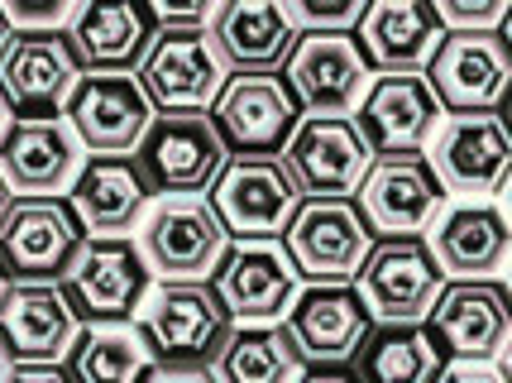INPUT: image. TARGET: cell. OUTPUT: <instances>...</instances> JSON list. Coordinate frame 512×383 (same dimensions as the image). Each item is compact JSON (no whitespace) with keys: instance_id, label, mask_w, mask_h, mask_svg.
<instances>
[{"instance_id":"obj_1","label":"cell","mask_w":512,"mask_h":383,"mask_svg":"<svg viewBox=\"0 0 512 383\" xmlns=\"http://www.w3.org/2000/svg\"><path fill=\"white\" fill-rule=\"evenodd\" d=\"M158 369H211L235 331L211 283H154L134 316Z\"/></svg>"},{"instance_id":"obj_2","label":"cell","mask_w":512,"mask_h":383,"mask_svg":"<svg viewBox=\"0 0 512 383\" xmlns=\"http://www.w3.org/2000/svg\"><path fill=\"white\" fill-rule=\"evenodd\" d=\"M302 202L283 154H230L206 192L230 245H278Z\"/></svg>"},{"instance_id":"obj_3","label":"cell","mask_w":512,"mask_h":383,"mask_svg":"<svg viewBox=\"0 0 512 383\" xmlns=\"http://www.w3.org/2000/svg\"><path fill=\"white\" fill-rule=\"evenodd\" d=\"M134 82L144 87L158 115H206L230 82V72H225L206 24H158Z\"/></svg>"},{"instance_id":"obj_4","label":"cell","mask_w":512,"mask_h":383,"mask_svg":"<svg viewBox=\"0 0 512 383\" xmlns=\"http://www.w3.org/2000/svg\"><path fill=\"white\" fill-rule=\"evenodd\" d=\"M87 245L67 197H10L0 211V273L5 283H63Z\"/></svg>"},{"instance_id":"obj_5","label":"cell","mask_w":512,"mask_h":383,"mask_svg":"<svg viewBox=\"0 0 512 383\" xmlns=\"http://www.w3.org/2000/svg\"><path fill=\"white\" fill-rule=\"evenodd\" d=\"M58 288L72 302L82 326H130L149 288H154V273H149L130 235H115V240H91L87 235L77 264L67 269Z\"/></svg>"},{"instance_id":"obj_6","label":"cell","mask_w":512,"mask_h":383,"mask_svg":"<svg viewBox=\"0 0 512 383\" xmlns=\"http://www.w3.org/2000/svg\"><path fill=\"white\" fill-rule=\"evenodd\" d=\"M134 245L149 273H158V283H211L230 249V235L201 197H163L144 216Z\"/></svg>"},{"instance_id":"obj_7","label":"cell","mask_w":512,"mask_h":383,"mask_svg":"<svg viewBox=\"0 0 512 383\" xmlns=\"http://www.w3.org/2000/svg\"><path fill=\"white\" fill-rule=\"evenodd\" d=\"M374 326H422L446 293V273L422 240H379L355 278Z\"/></svg>"},{"instance_id":"obj_8","label":"cell","mask_w":512,"mask_h":383,"mask_svg":"<svg viewBox=\"0 0 512 383\" xmlns=\"http://www.w3.org/2000/svg\"><path fill=\"white\" fill-rule=\"evenodd\" d=\"M441 206L446 187L422 154L374 158L355 192V211L374 240H422V230L441 221Z\"/></svg>"},{"instance_id":"obj_9","label":"cell","mask_w":512,"mask_h":383,"mask_svg":"<svg viewBox=\"0 0 512 383\" xmlns=\"http://www.w3.org/2000/svg\"><path fill=\"white\" fill-rule=\"evenodd\" d=\"M283 163L307 202H350L374 154L359 135L355 115H302L283 149Z\"/></svg>"},{"instance_id":"obj_10","label":"cell","mask_w":512,"mask_h":383,"mask_svg":"<svg viewBox=\"0 0 512 383\" xmlns=\"http://www.w3.org/2000/svg\"><path fill=\"white\" fill-rule=\"evenodd\" d=\"M283 249H288L292 269H297L302 283L345 288L364 269V259L374 249V235L359 221L355 202H302L288 235H283Z\"/></svg>"},{"instance_id":"obj_11","label":"cell","mask_w":512,"mask_h":383,"mask_svg":"<svg viewBox=\"0 0 512 383\" xmlns=\"http://www.w3.org/2000/svg\"><path fill=\"white\" fill-rule=\"evenodd\" d=\"M422 77H426V87L436 91L441 111H450V115L498 111V101L512 87V48L503 39V29L446 34L436 44Z\"/></svg>"},{"instance_id":"obj_12","label":"cell","mask_w":512,"mask_h":383,"mask_svg":"<svg viewBox=\"0 0 512 383\" xmlns=\"http://www.w3.org/2000/svg\"><path fill=\"white\" fill-rule=\"evenodd\" d=\"M225 144L211 115H154L149 135L139 139L134 163L154 197H197L211 192L216 173L225 168Z\"/></svg>"},{"instance_id":"obj_13","label":"cell","mask_w":512,"mask_h":383,"mask_svg":"<svg viewBox=\"0 0 512 383\" xmlns=\"http://www.w3.org/2000/svg\"><path fill=\"white\" fill-rule=\"evenodd\" d=\"M82 336L58 283H5L0 288V360L10 369H58Z\"/></svg>"},{"instance_id":"obj_14","label":"cell","mask_w":512,"mask_h":383,"mask_svg":"<svg viewBox=\"0 0 512 383\" xmlns=\"http://www.w3.org/2000/svg\"><path fill=\"white\" fill-rule=\"evenodd\" d=\"M206 115L221 135L225 154H283L292 130L302 125V111L278 72L230 77Z\"/></svg>"},{"instance_id":"obj_15","label":"cell","mask_w":512,"mask_h":383,"mask_svg":"<svg viewBox=\"0 0 512 383\" xmlns=\"http://www.w3.org/2000/svg\"><path fill=\"white\" fill-rule=\"evenodd\" d=\"M154 34V5L139 0H87L67 20V44L82 77H134Z\"/></svg>"},{"instance_id":"obj_16","label":"cell","mask_w":512,"mask_h":383,"mask_svg":"<svg viewBox=\"0 0 512 383\" xmlns=\"http://www.w3.org/2000/svg\"><path fill=\"white\" fill-rule=\"evenodd\" d=\"M154 106L134 77H82L63 106L67 130L91 158H130L154 125Z\"/></svg>"},{"instance_id":"obj_17","label":"cell","mask_w":512,"mask_h":383,"mask_svg":"<svg viewBox=\"0 0 512 383\" xmlns=\"http://www.w3.org/2000/svg\"><path fill=\"white\" fill-rule=\"evenodd\" d=\"M211 293L235 326H278L302 293V278L283 245H230L211 273Z\"/></svg>"},{"instance_id":"obj_18","label":"cell","mask_w":512,"mask_h":383,"mask_svg":"<svg viewBox=\"0 0 512 383\" xmlns=\"http://www.w3.org/2000/svg\"><path fill=\"white\" fill-rule=\"evenodd\" d=\"M355 125L369 154H422L426 139H436L441 101L426 87L422 72H379L355 106Z\"/></svg>"},{"instance_id":"obj_19","label":"cell","mask_w":512,"mask_h":383,"mask_svg":"<svg viewBox=\"0 0 512 383\" xmlns=\"http://www.w3.org/2000/svg\"><path fill=\"white\" fill-rule=\"evenodd\" d=\"M431 173L455 197H493L512 178V139L493 111L450 115L431 139Z\"/></svg>"},{"instance_id":"obj_20","label":"cell","mask_w":512,"mask_h":383,"mask_svg":"<svg viewBox=\"0 0 512 383\" xmlns=\"http://www.w3.org/2000/svg\"><path fill=\"white\" fill-rule=\"evenodd\" d=\"M82 168V144L63 115H15L0 130V182L10 197H58Z\"/></svg>"},{"instance_id":"obj_21","label":"cell","mask_w":512,"mask_h":383,"mask_svg":"<svg viewBox=\"0 0 512 383\" xmlns=\"http://www.w3.org/2000/svg\"><path fill=\"white\" fill-rule=\"evenodd\" d=\"M82 68L72 58L67 29L10 34L0 48V101L15 115H63Z\"/></svg>"},{"instance_id":"obj_22","label":"cell","mask_w":512,"mask_h":383,"mask_svg":"<svg viewBox=\"0 0 512 383\" xmlns=\"http://www.w3.org/2000/svg\"><path fill=\"white\" fill-rule=\"evenodd\" d=\"M297 111L307 115H350L369 87V63L355 34H297V48L283 63Z\"/></svg>"},{"instance_id":"obj_23","label":"cell","mask_w":512,"mask_h":383,"mask_svg":"<svg viewBox=\"0 0 512 383\" xmlns=\"http://www.w3.org/2000/svg\"><path fill=\"white\" fill-rule=\"evenodd\" d=\"M426 336L446 360L484 364L503 355L512 336V297L498 283H446L441 302L426 316Z\"/></svg>"},{"instance_id":"obj_24","label":"cell","mask_w":512,"mask_h":383,"mask_svg":"<svg viewBox=\"0 0 512 383\" xmlns=\"http://www.w3.org/2000/svg\"><path fill=\"white\" fill-rule=\"evenodd\" d=\"M230 77L240 72H278L297 48V24L278 0H225L206 24Z\"/></svg>"},{"instance_id":"obj_25","label":"cell","mask_w":512,"mask_h":383,"mask_svg":"<svg viewBox=\"0 0 512 383\" xmlns=\"http://www.w3.org/2000/svg\"><path fill=\"white\" fill-rule=\"evenodd\" d=\"M154 202L149 182L139 173V163L130 158H87L77 168V178L67 187V206L77 211V221L91 240H115L130 235L144 211Z\"/></svg>"},{"instance_id":"obj_26","label":"cell","mask_w":512,"mask_h":383,"mask_svg":"<svg viewBox=\"0 0 512 383\" xmlns=\"http://www.w3.org/2000/svg\"><path fill=\"white\" fill-rule=\"evenodd\" d=\"M431 254L450 283H493L512 254V221L493 202H465L441 211Z\"/></svg>"},{"instance_id":"obj_27","label":"cell","mask_w":512,"mask_h":383,"mask_svg":"<svg viewBox=\"0 0 512 383\" xmlns=\"http://www.w3.org/2000/svg\"><path fill=\"white\" fill-rule=\"evenodd\" d=\"M283 331L307 364H345L355 360L374 321L364 312L359 293L345 283V288H302L292 312L283 316Z\"/></svg>"},{"instance_id":"obj_28","label":"cell","mask_w":512,"mask_h":383,"mask_svg":"<svg viewBox=\"0 0 512 383\" xmlns=\"http://www.w3.org/2000/svg\"><path fill=\"white\" fill-rule=\"evenodd\" d=\"M446 29L426 0H374L359 20L355 44L379 72H422Z\"/></svg>"},{"instance_id":"obj_29","label":"cell","mask_w":512,"mask_h":383,"mask_svg":"<svg viewBox=\"0 0 512 383\" xmlns=\"http://www.w3.org/2000/svg\"><path fill=\"white\" fill-rule=\"evenodd\" d=\"M359 383H441L446 355L426 326H374L350 360Z\"/></svg>"},{"instance_id":"obj_30","label":"cell","mask_w":512,"mask_h":383,"mask_svg":"<svg viewBox=\"0 0 512 383\" xmlns=\"http://www.w3.org/2000/svg\"><path fill=\"white\" fill-rule=\"evenodd\" d=\"M58 369L67 383H149L158 364L130 321V326H82Z\"/></svg>"},{"instance_id":"obj_31","label":"cell","mask_w":512,"mask_h":383,"mask_svg":"<svg viewBox=\"0 0 512 383\" xmlns=\"http://www.w3.org/2000/svg\"><path fill=\"white\" fill-rule=\"evenodd\" d=\"M216 383H297L307 360L297 355L292 336L278 326H235L225 340L221 360L211 364Z\"/></svg>"},{"instance_id":"obj_32","label":"cell","mask_w":512,"mask_h":383,"mask_svg":"<svg viewBox=\"0 0 512 383\" xmlns=\"http://www.w3.org/2000/svg\"><path fill=\"white\" fill-rule=\"evenodd\" d=\"M364 0H297L288 5L297 34H350L364 20Z\"/></svg>"},{"instance_id":"obj_33","label":"cell","mask_w":512,"mask_h":383,"mask_svg":"<svg viewBox=\"0 0 512 383\" xmlns=\"http://www.w3.org/2000/svg\"><path fill=\"white\" fill-rule=\"evenodd\" d=\"M446 34H479V29H503L512 15V0H436L431 5Z\"/></svg>"},{"instance_id":"obj_34","label":"cell","mask_w":512,"mask_h":383,"mask_svg":"<svg viewBox=\"0 0 512 383\" xmlns=\"http://www.w3.org/2000/svg\"><path fill=\"white\" fill-rule=\"evenodd\" d=\"M72 0H0V20L10 34H44V29H67Z\"/></svg>"},{"instance_id":"obj_35","label":"cell","mask_w":512,"mask_h":383,"mask_svg":"<svg viewBox=\"0 0 512 383\" xmlns=\"http://www.w3.org/2000/svg\"><path fill=\"white\" fill-rule=\"evenodd\" d=\"M154 20L158 24H211V5L206 0H158Z\"/></svg>"},{"instance_id":"obj_36","label":"cell","mask_w":512,"mask_h":383,"mask_svg":"<svg viewBox=\"0 0 512 383\" xmlns=\"http://www.w3.org/2000/svg\"><path fill=\"white\" fill-rule=\"evenodd\" d=\"M441 383H503V379H498V369H489V364H455V369L441 374Z\"/></svg>"},{"instance_id":"obj_37","label":"cell","mask_w":512,"mask_h":383,"mask_svg":"<svg viewBox=\"0 0 512 383\" xmlns=\"http://www.w3.org/2000/svg\"><path fill=\"white\" fill-rule=\"evenodd\" d=\"M297 383H359V379L350 364H316V369H307Z\"/></svg>"},{"instance_id":"obj_38","label":"cell","mask_w":512,"mask_h":383,"mask_svg":"<svg viewBox=\"0 0 512 383\" xmlns=\"http://www.w3.org/2000/svg\"><path fill=\"white\" fill-rule=\"evenodd\" d=\"M149 383H216L211 369H154Z\"/></svg>"},{"instance_id":"obj_39","label":"cell","mask_w":512,"mask_h":383,"mask_svg":"<svg viewBox=\"0 0 512 383\" xmlns=\"http://www.w3.org/2000/svg\"><path fill=\"white\" fill-rule=\"evenodd\" d=\"M0 383H67L63 369H5Z\"/></svg>"},{"instance_id":"obj_40","label":"cell","mask_w":512,"mask_h":383,"mask_svg":"<svg viewBox=\"0 0 512 383\" xmlns=\"http://www.w3.org/2000/svg\"><path fill=\"white\" fill-rule=\"evenodd\" d=\"M498 379L512 383V336H508V345H503V355H498Z\"/></svg>"},{"instance_id":"obj_41","label":"cell","mask_w":512,"mask_h":383,"mask_svg":"<svg viewBox=\"0 0 512 383\" xmlns=\"http://www.w3.org/2000/svg\"><path fill=\"white\" fill-rule=\"evenodd\" d=\"M498 120H503V130H508V139H512V87H508V96H503V101H498Z\"/></svg>"},{"instance_id":"obj_42","label":"cell","mask_w":512,"mask_h":383,"mask_svg":"<svg viewBox=\"0 0 512 383\" xmlns=\"http://www.w3.org/2000/svg\"><path fill=\"white\" fill-rule=\"evenodd\" d=\"M503 197H508V211H503V216L512 221V178H508V187H503Z\"/></svg>"},{"instance_id":"obj_43","label":"cell","mask_w":512,"mask_h":383,"mask_svg":"<svg viewBox=\"0 0 512 383\" xmlns=\"http://www.w3.org/2000/svg\"><path fill=\"white\" fill-rule=\"evenodd\" d=\"M5 206H10V187L0 182V211H5Z\"/></svg>"},{"instance_id":"obj_44","label":"cell","mask_w":512,"mask_h":383,"mask_svg":"<svg viewBox=\"0 0 512 383\" xmlns=\"http://www.w3.org/2000/svg\"><path fill=\"white\" fill-rule=\"evenodd\" d=\"M5 125H10V106L0 101V130H5Z\"/></svg>"},{"instance_id":"obj_45","label":"cell","mask_w":512,"mask_h":383,"mask_svg":"<svg viewBox=\"0 0 512 383\" xmlns=\"http://www.w3.org/2000/svg\"><path fill=\"white\" fill-rule=\"evenodd\" d=\"M503 39H508V48H512V15H508V24H503Z\"/></svg>"},{"instance_id":"obj_46","label":"cell","mask_w":512,"mask_h":383,"mask_svg":"<svg viewBox=\"0 0 512 383\" xmlns=\"http://www.w3.org/2000/svg\"><path fill=\"white\" fill-rule=\"evenodd\" d=\"M5 39H10V29H5V20H0V48H5Z\"/></svg>"},{"instance_id":"obj_47","label":"cell","mask_w":512,"mask_h":383,"mask_svg":"<svg viewBox=\"0 0 512 383\" xmlns=\"http://www.w3.org/2000/svg\"><path fill=\"white\" fill-rule=\"evenodd\" d=\"M5 369H10V364H5V360H0V379H5Z\"/></svg>"},{"instance_id":"obj_48","label":"cell","mask_w":512,"mask_h":383,"mask_svg":"<svg viewBox=\"0 0 512 383\" xmlns=\"http://www.w3.org/2000/svg\"><path fill=\"white\" fill-rule=\"evenodd\" d=\"M508 297H512V278H508Z\"/></svg>"},{"instance_id":"obj_49","label":"cell","mask_w":512,"mask_h":383,"mask_svg":"<svg viewBox=\"0 0 512 383\" xmlns=\"http://www.w3.org/2000/svg\"><path fill=\"white\" fill-rule=\"evenodd\" d=\"M0 288H5V273H0Z\"/></svg>"}]
</instances>
